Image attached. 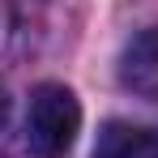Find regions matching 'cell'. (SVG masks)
<instances>
[{
	"mask_svg": "<svg viewBox=\"0 0 158 158\" xmlns=\"http://www.w3.org/2000/svg\"><path fill=\"white\" fill-rule=\"evenodd\" d=\"M81 132V107L73 98L69 85L60 81H43L30 94V111H26V145L39 158H60L73 150Z\"/></svg>",
	"mask_w": 158,
	"mask_h": 158,
	"instance_id": "obj_1",
	"label": "cell"
},
{
	"mask_svg": "<svg viewBox=\"0 0 158 158\" xmlns=\"http://www.w3.org/2000/svg\"><path fill=\"white\" fill-rule=\"evenodd\" d=\"M120 85L137 98L158 103V26L141 30L120 56Z\"/></svg>",
	"mask_w": 158,
	"mask_h": 158,
	"instance_id": "obj_2",
	"label": "cell"
},
{
	"mask_svg": "<svg viewBox=\"0 0 158 158\" xmlns=\"http://www.w3.org/2000/svg\"><path fill=\"white\" fill-rule=\"evenodd\" d=\"M94 158H158V128L107 120L94 141Z\"/></svg>",
	"mask_w": 158,
	"mask_h": 158,
	"instance_id": "obj_3",
	"label": "cell"
},
{
	"mask_svg": "<svg viewBox=\"0 0 158 158\" xmlns=\"http://www.w3.org/2000/svg\"><path fill=\"white\" fill-rule=\"evenodd\" d=\"M9 111H13V103H9V90L0 85V132H4V124H9Z\"/></svg>",
	"mask_w": 158,
	"mask_h": 158,
	"instance_id": "obj_4",
	"label": "cell"
},
{
	"mask_svg": "<svg viewBox=\"0 0 158 158\" xmlns=\"http://www.w3.org/2000/svg\"><path fill=\"white\" fill-rule=\"evenodd\" d=\"M4 158H39V154H34L30 145H13V150H9V154H4Z\"/></svg>",
	"mask_w": 158,
	"mask_h": 158,
	"instance_id": "obj_5",
	"label": "cell"
}]
</instances>
